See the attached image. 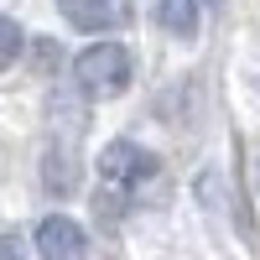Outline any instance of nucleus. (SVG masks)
I'll return each instance as SVG.
<instances>
[{
  "label": "nucleus",
  "mask_w": 260,
  "mask_h": 260,
  "mask_svg": "<svg viewBox=\"0 0 260 260\" xmlns=\"http://www.w3.org/2000/svg\"><path fill=\"white\" fill-rule=\"evenodd\" d=\"M73 89L89 99H120L130 89V52L120 42H94L73 57Z\"/></svg>",
  "instance_id": "f257e3e1"
},
{
  "label": "nucleus",
  "mask_w": 260,
  "mask_h": 260,
  "mask_svg": "<svg viewBox=\"0 0 260 260\" xmlns=\"http://www.w3.org/2000/svg\"><path fill=\"white\" fill-rule=\"evenodd\" d=\"M156 172H161V161L151 156L146 146H136V141H110L99 151V182H110V187L136 192V187H146L156 177Z\"/></svg>",
  "instance_id": "f03ea898"
},
{
  "label": "nucleus",
  "mask_w": 260,
  "mask_h": 260,
  "mask_svg": "<svg viewBox=\"0 0 260 260\" xmlns=\"http://www.w3.org/2000/svg\"><path fill=\"white\" fill-rule=\"evenodd\" d=\"M37 255L42 260H89V229L68 213H52V219L37 224Z\"/></svg>",
  "instance_id": "7ed1b4c3"
},
{
  "label": "nucleus",
  "mask_w": 260,
  "mask_h": 260,
  "mask_svg": "<svg viewBox=\"0 0 260 260\" xmlns=\"http://www.w3.org/2000/svg\"><path fill=\"white\" fill-rule=\"evenodd\" d=\"M78 136H83V120L68 130V136H52V146H47V156H42V182H47V192H73L78 187Z\"/></svg>",
  "instance_id": "20e7f679"
},
{
  "label": "nucleus",
  "mask_w": 260,
  "mask_h": 260,
  "mask_svg": "<svg viewBox=\"0 0 260 260\" xmlns=\"http://www.w3.org/2000/svg\"><path fill=\"white\" fill-rule=\"evenodd\" d=\"M57 11L78 31H115L125 21V0H57Z\"/></svg>",
  "instance_id": "39448f33"
},
{
  "label": "nucleus",
  "mask_w": 260,
  "mask_h": 260,
  "mask_svg": "<svg viewBox=\"0 0 260 260\" xmlns=\"http://www.w3.org/2000/svg\"><path fill=\"white\" fill-rule=\"evenodd\" d=\"M156 26L167 37H198V0H156Z\"/></svg>",
  "instance_id": "423d86ee"
},
{
  "label": "nucleus",
  "mask_w": 260,
  "mask_h": 260,
  "mask_svg": "<svg viewBox=\"0 0 260 260\" xmlns=\"http://www.w3.org/2000/svg\"><path fill=\"white\" fill-rule=\"evenodd\" d=\"M21 47H26V37H21V26H16L11 16H0V73H6L11 62L21 57Z\"/></svg>",
  "instance_id": "0eeeda50"
},
{
  "label": "nucleus",
  "mask_w": 260,
  "mask_h": 260,
  "mask_svg": "<svg viewBox=\"0 0 260 260\" xmlns=\"http://www.w3.org/2000/svg\"><path fill=\"white\" fill-rule=\"evenodd\" d=\"M31 52H37V68H52V62H57V47H52V37H31Z\"/></svg>",
  "instance_id": "6e6552de"
},
{
  "label": "nucleus",
  "mask_w": 260,
  "mask_h": 260,
  "mask_svg": "<svg viewBox=\"0 0 260 260\" xmlns=\"http://www.w3.org/2000/svg\"><path fill=\"white\" fill-rule=\"evenodd\" d=\"M0 260H26V245L16 234H0Z\"/></svg>",
  "instance_id": "1a4fd4ad"
},
{
  "label": "nucleus",
  "mask_w": 260,
  "mask_h": 260,
  "mask_svg": "<svg viewBox=\"0 0 260 260\" xmlns=\"http://www.w3.org/2000/svg\"><path fill=\"white\" fill-rule=\"evenodd\" d=\"M255 187H260V151H255Z\"/></svg>",
  "instance_id": "9d476101"
}]
</instances>
